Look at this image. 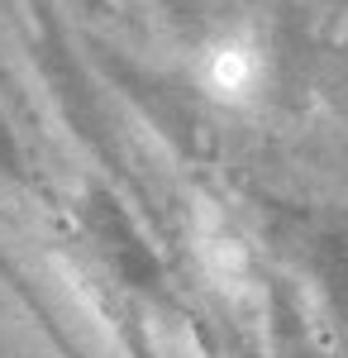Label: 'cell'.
<instances>
[{
  "label": "cell",
  "instance_id": "6da1fadb",
  "mask_svg": "<svg viewBox=\"0 0 348 358\" xmlns=\"http://www.w3.org/2000/svg\"><path fill=\"white\" fill-rule=\"evenodd\" d=\"M24 57L34 67V82L43 91L53 120L81 148V158H91L101 167V177L115 182L119 192H134L138 177L129 167V148H124L119 120H115V96L106 91L96 62H86L77 53V43L67 38V29L48 0H29Z\"/></svg>",
  "mask_w": 348,
  "mask_h": 358
},
{
  "label": "cell",
  "instance_id": "7a4b0ae2",
  "mask_svg": "<svg viewBox=\"0 0 348 358\" xmlns=\"http://www.w3.org/2000/svg\"><path fill=\"white\" fill-rule=\"evenodd\" d=\"M72 234L91 258V273L101 287L138 301L158 315H187V306L172 287V268L162 258L158 239L138 215V201L119 192L106 177H86L72 201Z\"/></svg>",
  "mask_w": 348,
  "mask_h": 358
},
{
  "label": "cell",
  "instance_id": "3957f363",
  "mask_svg": "<svg viewBox=\"0 0 348 358\" xmlns=\"http://www.w3.org/2000/svg\"><path fill=\"white\" fill-rule=\"evenodd\" d=\"M263 244L282 263V273L300 282L310 310L348 358V224L320 210L268 206Z\"/></svg>",
  "mask_w": 348,
  "mask_h": 358
},
{
  "label": "cell",
  "instance_id": "277c9868",
  "mask_svg": "<svg viewBox=\"0 0 348 358\" xmlns=\"http://www.w3.org/2000/svg\"><path fill=\"white\" fill-rule=\"evenodd\" d=\"M96 72H101L110 96L134 120H143L148 134L158 138L172 158H187V163L205 158V143H210L205 138V115H201V101L191 96L187 82L138 62L115 43H96Z\"/></svg>",
  "mask_w": 348,
  "mask_h": 358
},
{
  "label": "cell",
  "instance_id": "5b68a950",
  "mask_svg": "<svg viewBox=\"0 0 348 358\" xmlns=\"http://www.w3.org/2000/svg\"><path fill=\"white\" fill-rule=\"evenodd\" d=\"M258 315H263V358H344L329 339L305 292L287 273L258 277Z\"/></svg>",
  "mask_w": 348,
  "mask_h": 358
},
{
  "label": "cell",
  "instance_id": "8992f818",
  "mask_svg": "<svg viewBox=\"0 0 348 358\" xmlns=\"http://www.w3.org/2000/svg\"><path fill=\"white\" fill-rule=\"evenodd\" d=\"M310 101H320L334 120H348V29L334 43H320V48H315Z\"/></svg>",
  "mask_w": 348,
  "mask_h": 358
},
{
  "label": "cell",
  "instance_id": "52a82bcc",
  "mask_svg": "<svg viewBox=\"0 0 348 358\" xmlns=\"http://www.w3.org/2000/svg\"><path fill=\"white\" fill-rule=\"evenodd\" d=\"M0 277H5V282L15 287V296L24 301V310H29V315H34V320H38V330L48 334V344H53V354H57V358H91V354H86V349H81V344H77V339H72V334H67V330H62V325H57L53 306L43 301L38 292H29V287H24V277H20V268H15V263H10L5 253H0Z\"/></svg>",
  "mask_w": 348,
  "mask_h": 358
},
{
  "label": "cell",
  "instance_id": "ba28073f",
  "mask_svg": "<svg viewBox=\"0 0 348 358\" xmlns=\"http://www.w3.org/2000/svg\"><path fill=\"white\" fill-rule=\"evenodd\" d=\"M34 187V163L24 153V138L15 120L0 110V192H29Z\"/></svg>",
  "mask_w": 348,
  "mask_h": 358
}]
</instances>
